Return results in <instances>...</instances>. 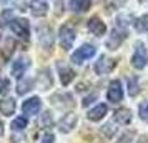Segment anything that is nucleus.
<instances>
[{
  "mask_svg": "<svg viewBox=\"0 0 148 143\" xmlns=\"http://www.w3.org/2000/svg\"><path fill=\"white\" fill-rule=\"evenodd\" d=\"M113 122L115 123H120V125H128L132 122V112L128 108H120L115 112L113 115Z\"/></svg>",
  "mask_w": 148,
  "mask_h": 143,
  "instance_id": "nucleus-19",
  "label": "nucleus"
},
{
  "mask_svg": "<svg viewBox=\"0 0 148 143\" xmlns=\"http://www.w3.org/2000/svg\"><path fill=\"white\" fill-rule=\"evenodd\" d=\"M40 108H42V100L38 96H32V98H28V100H25L22 103V112L27 116L37 115L40 112Z\"/></svg>",
  "mask_w": 148,
  "mask_h": 143,
  "instance_id": "nucleus-10",
  "label": "nucleus"
},
{
  "mask_svg": "<svg viewBox=\"0 0 148 143\" xmlns=\"http://www.w3.org/2000/svg\"><path fill=\"white\" fill-rule=\"evenodd\" d=\"M107 98H108V102H112V103L121 102V98H123V88H121L120 80H112L110 82L108 90H107Z\"/></svg>",
  "mask_w": 148,
  "mask_h": 143,
  "instance_id": "nucleus-8",
  "label": "nucleus"
},
{
  "mask_svg": "<svg viewBox=\"0 0 148 143\" xmlns=\"http://www.w3.org/2000/svg\"><path fill=\"white\" fill-rule=\"evenodd\" d=\"M3 135V123L0 122V136Z\"/></svg>",
  "mask_w": 148,
  "mask_h": 143,
  "instance_id": "nucleus-32",
  "label": "nucleus"
},
{
  "mask_svg": "<svg viewBox=\"0 0 148 143\" xmlns=\"http://www.w3.org/2000/svg\"><path fill=\"white\" fill-rule=\"evenodd\" d=\"M38 43L42 45L43 50H52L53 47V32L48 27H40L38 28Z\"/></svg>",
  "mask_w": 148,
  "mask_h": 143,
  "instance_id": "nucleus-9",
  "label": "nucleus"
},
{
  "mask_svg": "<svg viewBox=\"0 0 148 143\" xmlns=\"http://www.w3.org/2000/svg\"><path fill=\"white\" fill-rule=\"evenodd\" d=\"M140 93V85H138V77L128 78V95L130 96H136Z\"/></svg>",
  "mask_w": 148,
  "mask_h": 143,
  "instance_id": "nucleus-23",
  "label": "nucleus"
},
{
  "mask_svg": "<svg viewBox=\"0 0 148 143\" xmlns=\"http://www.w3.org/2000/svg\"><path fill=\"white\" fill-rule=\"evenodd\" d=\"M77 122H78V116L75 113H67V115L62 116V120L58 122V128H60L62 133H68L75 128Z\"/></svg>",
  "mask_w": 148,
  "mask_h": 143,
  "instance_id": "nucleus-12",
  "label": "nucleus"
},
{
  "mask_svg": "<svg viewBox=\"0 0 148 143\" xmlns=\"http://www.w3.org/2000/svg\"><path fill=\"white\" fill-rule=\"evenodd\" d=\"M12 143H27V138L23 133H18V131H15L14 135H12Z\"/></svg>",
  "mask_w": 148,
  "mask_h": 143,
  "instance_id": "nucleus-28",
  "label": "nucleus"
},
{
  "mask_svg": "<svg viewBox=\"0 0 148 143\" xmlns=\"http://www.w3.org/2000/svg\"><path fill=\"white\" fill-rule=\"evenodd\" d=\"M148 63V53H147V48L143 45V42H136L135 43V50L133 55H132V65L136 70H143Z\"/></svg>",
  "mask_w": 148,
  "mask_h": 143,
  "instance_id": "nucleus-2",
  "label": "nucleus"
},
{
  "mask_svg": "<svg viewBox=\"0 0 148 143\" xmlns=\"http://www.w3.org/2000/svg\"><path fill=\"white\" fill-rule=\"evenodd\" d=\"M115 131H116V130L113 128V125H112V123H107V125H103V127H101V133L107 136V138H112Z\"/></svg>",
  "mask_w": 148,
  "mask_h": 143,
  "instance_id": "nucleus-26",
  "label": "nucleus"
},
{
  "mask_svg": "<svg viewBox=\"0 0 148 143\" xmlns=\"http://www.w3.org/2000/svg\"><path fill=\"white\" fill-rule=\"evenodd\" d=\"M40 143H55V136L52 133H45V135L42 136Z\"/></svg>",
  "mask_w": 148,
  "mask_h": 143,
  "instance_id": "nucleus-29",
  "label": "nucleus"
},
{
  "mask_svg": "<svg viewBox=\"0 0 148 143\" xmlns=\"http://www.w3.org/2000/svg\"><path fill=\"white\" fill-rule=\"evenodd\" d=\"M32 87H34V80L32 78H23V80H18V83H17V93L18 95H25V93H28L30 90H32Z\"/></svg>",
  "mask_w": 148,
  "mask_h": 143,
  "instance_id": "nucleus-20",
  "label": "nucleus"
},
{
  "mask_svg": "<svg viewBox=\"0 0 148 143\" xmlns=\"http://www.w3.org/2000/svg\"><path fill=\"white\" fill-rule=\"evenodd\" d=\"M15 108H17V103H15L14 98H2L0 100V115H5V116L14 115Z\"/></svg>",
  "mask_w": 148,
  "mask_h": 143,
  "instance_id": "nucleus-17",
  "label": "nucleus"
},
{
  "mask_svg": "<svg viewBox=\"0 0 148 143\" xmlns=\"http://www.w3.org/2000/svg\"><path fill=\"white\" fill-rule=\"evenodd\" d=\"M8 90H10V80L2 78V80H0V93H2V95H5Z\"/></svg>",
  "mask_w": 148,
  "mask_h": 143,
  "instance_id": "nucleus-27",
  "label": "nucleus"
},
{
  "mask_svg": "<svg viewBox=\"0 0 148 143\" xmlns=\"http://www.w3.org/2000/svg\"><path fill=\"white\" fill-rule=\"evenodd\" d=\"M10 30L14 35H17L18 38H23V40H28V37H30V25H28V20H25V18H14L10 22Z\"/></svg>",
  "mask_w": 148,
  "mask_h": 143,
  "instance_id": "nucleus-4",
  "label": "nucleus"
},
{
  "mask_svg": "<svg viewBox=\"0 0 148 143\" xmlns=\"http://www.w3.org/2000/svg\"><path fill=\"white\" fill-rule=\"evenodd\" d=\"M40 125L43 127V128H50V127L53 125V120H52V115H50V112H45V113L40 116Z\"/></svg>",
  "mask_w": 148,
  "mask_h": 143,
  "instance_id": "nucleus-24",
  "label": "nucleus"
},
{
  "mask_svg": "<svg viewBox=\"0 0 148 143\" xmlns=\"http://www.w3.org/2000/svg\"><path fill=\"white\" fill-rule=\"evenodd\" d=\"M30 12L35 17H45L48 14V3L45 0H30Z\"/></svg>",
  "mask_w": 148,
  "mask_h": 143,
  "instance_id": "nucleus-15",
  "label": "nucleus"
},
{
  "mask_svg": "<svg viewBox=\"0 0 148 143\" xmlns=\"http://www.w3.org/2000/svg\"><path fill=\"white\" fill-rule=\"evenodd\" d=\"M107 113H108V107L105 105V103H98L95 108H92L90 112H88L87 116H88L90 122H100Z\"/></svg>",
  "mask_w": 148,
  "mask_h": 143,
  "instance_id": "nucleus-16",
  "label": "nucleus"
},
{
  "mask_svg": "<svg viewBox=\"0 0 148 143\" xmlns=\"http://www.w3.org/2000/svg\"><path fill=\"white\" fill-rule=\"evenodd\" d=\"M28 67H30V58L22 55V57H18V58H15V60L12 62L10 73H12V77H15V78H22L23 73L28 70Z\"/></svg>",
  "mask_w": 148,
  "mask_h": 143,
  "instance_id": "nucleus-7",
  "label": "nucleus"
},
{
  "mask_svg": "<svg viewBox=\"0 0 148 143\" xmlns=\"http://www.w3.org/2000/svg\"><path fill=\"white\" fill-rule=\"evenodd\" d=\"M95 100H97V93H92L90 96H87V98L83 100V107H88V105L92 102H95Z\"/></svg>",
  "mask_w": 148,
  "mask_h": 143,
  "instance_id": "nucleus-30",
  "label": "nucleus"
},
{
  "mask_svg": "<svg viewBox=\"0 0 148 143\" xmlns=\"http://www.w3.org/2000/svg\"><path fill=\"white\" fill-rule=\"evenodd\" d=\"M127 22L123 20V17H118V20H116V27L110 32L108 35L107 42H105V47L108 50H116V48H120V45L123 43V40L127 38Z\"/></svg>",
  "mask_w": 148,
  "mask_h": 143,
  "instance_id": "nucleus-1",
  "label": "nucleus"
},
{
  "mask_svg": "<svg viewBox=\"0 0 148 143\" xmlns=\"http://www.w3.org/2000/svg\"><path fill=\"white\" fill-rule=\"evenodd\" d=\"M27 125H28L27 116H17L12 122V130L14 131H23V130L27 128Z\"/></svg>",
  "mask_w": 148,
  "mask_h": 143,
  "instance_id": "nucleus-22",
  "label": "nucleus"
},
{
  "mask_svg": "<svg viewBox=\"0 0 148 143\" xmlns=\"http://www.w3.org/2000/svg\"><path fill=\"white\" fill-rule=\"evenodd\" d=\"M95 53H97V48H95V45L85 43V45H82L80 48H77L73 53H72V62H73L75 65H82L85 60L92 58Z\"/></svg>",
  "mask_w": 148,
  "mask_h": 143,
  "instance_id": "nucleus-3",
  "label": "nucleus"
},
{
  "mask_svg": "<svg viewBox=\"0 0 148 143\" xmlns=\"http://www.w3.org/2000/svg\"><path fill=\"white\" fill-rule=\"evenodd\" d=\"M58 40H60V47L63 50H70L73 47V42H75V30L70 25H63L60 27V32H58Z\"/></svg>",
  "mask_w": 148,
  "mask_h": 143,
  "instance_id": "nucleus-6",
  "label": "nucleus"
},
{
  "mask_svg": "<svg viewBox=\"0 0 148 143\" xmlns=\"http://www.w3.org/2000/svg\"><path fill=\"white\" fill-rule=\"evenodd\" d=\"M136 143H148V136H147V135L138 136V142H136Z\"/></svg>",
  "mask_w": 148,
  "mask_h": 143,
  "instance_id": "nucleus-31",
  "label": "nucleus"
},
{
  "mask_svg": "<svg viewBox=\"0 0 148 143\" xmlns=\"http://www.w3.org/2000/svg\"><path fill=\"white\" fill-rule=\"evenodd\" d=\"M52 85H53V78L50 75V70H47V68L40 70L37 75V87L42 92H47L48 88H52Z\"/></svg>",
  "mask_w": 148,
  "mask_h": 143,
  "instance_id": "nucleus-11",
  "label": "nucleus"
},
{
  "mask_svg": "<svg viewBox=\"0 0 148 143\" xmlns=\"http://www.w3.org/2000/svg\"><path fill=\"white\" fill-rule=\"evenodd\" d=\"M138 113L143 122H148V102H141L138 107Z\"/></svg>",
  "mask_w": 148,
  "mask_h": 143,
  "instance_id": "nucleus-25",
  "label": "nucleus"
},
{
  "mask_svg": "<svg viewBox=\"0 0 148 143\" xmlns=\"http://www.w3.org/2000/svg\"><path fill=\"white\" fill-rule=\"evenodd\" d=\"M88 30L97 37H103L107 34V25H105V22H101L100 17H92L88 20Z\"/></svg>",
  "mask_w": 148,
  "mask_h": 143,
  "instance_id": "nucleus-13",
  "label": "nucleus"
},
{
  "mask_svg": "<svg viewBox=\"0 0 148 143\" xmlns=\"http://www.w3.org/2000/svg\"><path fill=\"white\" fill-rule=\"evenodd\" d=\"M133 27H135V30L140 32V34L148 32V14L141 15V17H138V18H135L133 20Z\"/></svg>",
  "mask_w": 148,
  "mask_h": 143,
  "instance_id": "nucleus-21",
  "label": "nucleus"
},
{
  "mask_svg": "<svg viewBox=\"0 0 148 143\" xmlns=\"http://www.w3.org/2000/svg\"><path fill=\"white\" fill-rule=\"evenodd\" d=\"M0 35H2V30H0Z\"/></svg>",
  "mask_w": 148,
  "mask_h": 143,
  "instance_id": "nucleus-33",
  "label": "nucleus"
},
{
  "mask_svg": "<svg viewBox=\"0 0 148 143\" xmlns=\"http://www.w3.org/2000/svg\"><path fill=\"white\" fill-rule=\"evenodd\" d=\"M58 67V75H60V82L63 87H68L70 83L73 82L75 78V72L72 70L70 67H67V65H63V63H58L57 65Z\"/></svg>",
  "mask_w": 148,
  "mask_h": 143,
  "instance_id": "nucleus-14",
  "label": "nucleus"
},
{
  "mask_svg": "<svg viewBox=\"0 0 148 143\" xmlns=\"http://www.w3.org/2000/svg\"><path fill=\"white\" fill-rule=\"evenodd\" d=\"M115 67H116V60H115V58H110L107 55H101L100 58L95 62L93 70H95L97 75H107V73H110Z\"/></svg>",
  "mask_w": 148,
  "mask_h": 143,
  "instance_id": "nucleus-5",
  "label": "nucleus"
},
{
  "mask_svg": "<svg viewBox=\"0 0 148 143\" xmlns=\"http://www.w3.org/2000/svg\"><path fill=\"white\" fill-rule=\"evenodd\" d=\"M92 5V0H70L68 2V8L72 10V12H87L88 8Z\"/></svg>",
  "mask_w": 148,
  "mask_h": 143,
  "instance_id": "nucleus-18",
  "label": "nucleus"
}]
</instances>
